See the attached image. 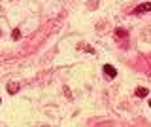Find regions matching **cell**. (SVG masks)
Segmentation results:
<instances>
[{"label": "cell", "instance_id": "6da1fadb", "mask_svg": "<svg viewBox=\"0 0 151 127\" xmlns=\"http://www.w3.org/2000/svg\"><path fill=\"white\" fill-rule=\"evenodd\" d=\"M104 74H106L108 78H115L117 76V70H115V67H111V65H104Z\"/></svg>", "mask_w": 151, "mask_h": 127}, {"label": "cell", "instance_id": "7a4b0ae2", "mask_svg": "<svg viewBox=\"0 0 151 127\" xmlns=\"http://www.w3.org/2000/svg\"><path fill=\"white\" fill-rule=\"evenodd\" d=\"M136 13H145V12H151V2H144L140 6H136Z\"/></svg>", "mask_w": 151, "mask_h": 127}, {"label": "cell", "instance_id": "3957f363", "mask_svg": "<svg viewBox=\"0 0 151 127\" xmlns=\"http://www.w3.org/2000/svg\"><path fill=\"white\" fill-rule=\"evenodd\" d=\"M136 95L144 99V97H147V95H149V89H147V87H138V89H136Z\"/></svg>", "mask_w": 151, "mask_h": 127}, {"label": "cell", "instance_id": "277c9868", "mask_svg": "<svg viewBox=\"0 0 151 127\" xmlns=\"http://www.w3.org/2000/svg\"><path fill=\"white\" fill-rule=\"evenodd\" d=\"M19 91V83H8V93L9 95H13V93Z\"/></svg>", "mask_w": 151, "mask_h": 127}, {"label": "cell", "instance_id": "5b68a950", "mask_svg": "<svg viewBox=\"0 0 151 127\" xmlns=\"http://www.w3.org/2000/svg\"><path fill=\"white\" fill-rule=\"evenodd\" d=\"M12 38H13V40H17V38H21V32H19L17 29H15V30H12Z\"/></svg>", "mask_w": 151, "mask_h": 127}, {"label": "cell", "instance_id": "8992f818", "mask_svg": "<svg viewBox=\"0 0 151 127\" xmlns=\"http://www.w3.org/2000/svg\"><path fill=\"white\" fill-rule=\"evenodd\" d=\"M149 106H151V101H149Z\"/></svg>", "mask_w": 151, "mask_h": 127}, {"label": "cell", "instance_id": "52a82bcc", "mask_svg": "<svg viewBox=\"0 0 151 127\" xmlns=\"http://www.w3.org/2000/svg\"><path fill=\"white\" fill-rule=\"evenodd\" d=\"M0 101H2V99H0Z\"/></svg>", "mask_w": 151, "mask_h": 127}]
</instances>
